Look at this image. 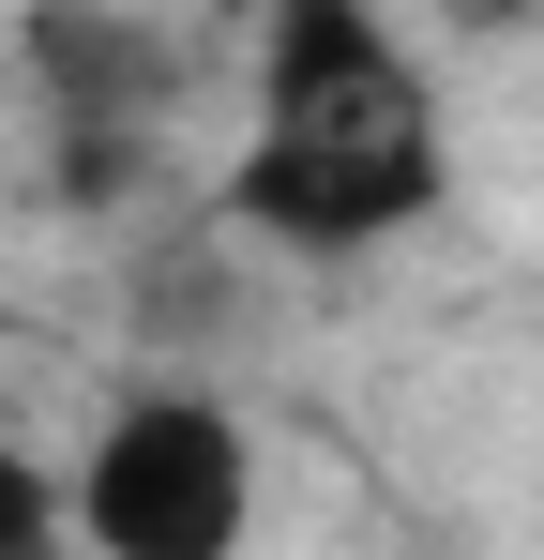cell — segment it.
<instances>
[{
	"label": "cell",
	"instance_id": "1",
	"mask_svg": "<svg viewBox=\"0 0 544 560\" xmlns=\"http://www.w3.org/2000/svg\"><path fill=\"white\" fill-rule=\"evenodd\" d=\"M453 183L439 77L363 15V0H287L258 61V121L227 152V228H258L287 258H378L393 228H424Z\"/></svg>",
	"mask_w": 544,
	"mask_h": 560
},
{
	"label": "cell",
	"instance_id": "2",
	"mask_svg": "<svg viewBox=\"0 0 544 560\" xmlns=\"http://www.w3.org/2000/svg\"><path fill=\"white\" fill-rule=\"evenodd\" d=\"M61 500H76V546L91 560H243L258 530V455H243V424L212 409V394H121L106 424H91V455L61 469Z\"/></svg>",
	"mask_w": 544,
	"mask_h": 560
},
{
	"label": "cell",
	"instance_id": "3",
	"mask_svg": "<svg viewBox=\"0 0 544 560\" xmlns=\"http://www.w3.org/2000/svg\"><path fill=\"white\" fill-rule=\"evenodd\" d=\"M61 530H76L61 469H31L15 440H0V560H61Z\"/></svg>",
	"mask_w": 544,
	"mask_h": 560
}]
</instances>
